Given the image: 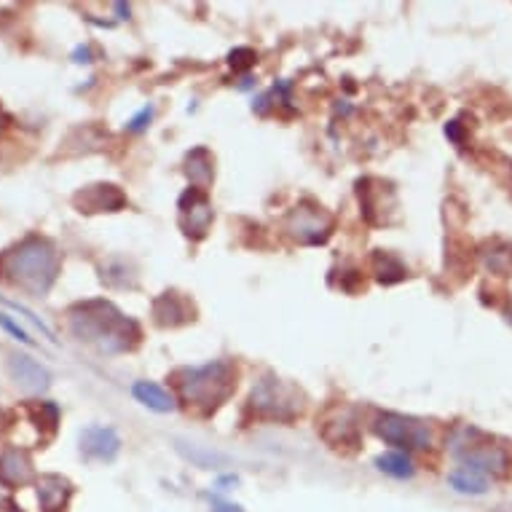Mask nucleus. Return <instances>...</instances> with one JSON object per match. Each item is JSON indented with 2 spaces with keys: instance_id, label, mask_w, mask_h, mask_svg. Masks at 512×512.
<instances>
[{
  "instance_id": "6ab92c4d",
  "label": "nucleus",
  "mask_w": 512,
  "mask_h": 512,
  "mask_svg": "<svg viewBox=\"0 0 512 512\" xmlns=\"http://www.w3.org/2000/svg\"><path fill=\"white\" fill-rule=\"evenodd\" d=\"M100 279L108 287H135L137 274L135 269L124 261V258H116V261H108L105 266H100Z\"/></svg>"
},
{
  "instance_id": "9b49d317",
  "label": "nucleus",
  "mask_w": 512,
  "mask_h": 512,
  "mask_svg": "<svg viewBox=\"0 0 512 512\" xmlns=\"http://www.w3.org/2000/svg\"><path fill=\"white\" fill-rule=\"evenodd\" d=\"M9 376L27 395H43L51 387V373L43 368L41 362L33 360L30 354H9Z\"/></svg>"
},
{
  "instance_id": "f3484780",
  "label": "nucleus",
  "mask_w": 512,
  "mask_h": 512,
  "mask_svg": "<svg viewBox=\"0 0 512 512\" xmlns=\"http://www.w3.org/2000/svg\"><path fill=\"white\" fill-rule=\"evenodd\" d=\"M132 395L137 397V403H143L145 408H151L156 413L175 411V397L159 384H153V381H137L132 387Z\"/></svg>"
},
{
  "instance_id": "1a4fd4ad",
  "label": "nucleus",
  "mask_w": 512,
  "mask_h": 512,
  "mask_svg": "<svg viewBox=\"0 0 512 512\" xmlns=\"http://www.w3.org/2000/svg\"><path fill=\"white\" fill-rule=\"evenodd\" d=\"M73 204L81 215H97V212H118L126 207L124 191L113 183H94L76 191Z\"/></svg>"
},
{
  "instance_id": "b1692460",
  "label": "nucleus",
  "mask_w": 512,
  "mask_h": 512,
  "mask_svg": "<svg viewBox=\"0 0 512 512\" xmlns=\"http://www.w3.org/2000/svg\"><path fill=\"white\" fill-rule=\"evenodd\" d=\"M151 118H153V108L148 105V108L140 110V113H137V116L132 118L129 124H126V129H129V132H143L145 126L151 124Z\"/></svg>"
},
{
  "instance_id": "dca6fc26",
  "label": "nucleus",
  "mask_w": 512,
  "mask_h": 512,
  "mask_svg": "<svg viewBox=\"0 0 512 512\" xmlns=\"http://www.w3.org/2000/svg\"><path fill=\"white\" fill-rule=\"evenodd\" d=\"M185 175H188V180L199 191H204L212 183V177H215V159H212V153L207 148H196V151L188 153V159H185Z\"/></svg>"
},
{
  "instance_id": "6e6552de",
  "label": "nucleus",
  "mask_w": 512,
  "mask_h": 512,
  "mask_svg": "<svg viewBox=\"0 0 512 512\" xmlns=\"http://www.w3.org/2000/svg\"><path fill=\"white\" fill-rule=\"evenodd\" d=\"M180 228H183L185 236L191 239H202L207 236V231L212 228V220H215V212H212V202L207 199L204 191L199 188H188L183 196H180Z\"/></svg>"
},
{
  "instance_id": "f8f14e48",
  "label": "nucleus",
  "mask_w": 512,
  "mask_h": 512,
  "mask_svg": "<svg viewBox=\"0 0 512 512\" xmlns=\"http://www.w3.org/2000/svg\"><path fill=\"white\" fill-rule=\"evenodd\" d=\"M35 480L33 459L25 448H6L0 451V483L6 488H25Z\"/></svg>"
},
{
  "instance_id": "9d476101",
  "label": "nucleus",
  "mask_w": 512,
  "mask_h": 512,
  "mask_svg": "<svg viewBox=\"0 0 512 512\" xmlns=\"http://www.w3.org/2000/svg\"><path fill=\"white\" fill-rule=\"evenodd\" d=\"M78 451L86 462L110 464L121 454V437L113 427H86L78 437Z\"/></svg>"
},
{
  "instance_id": "2eb2a0df",
  "label": "nucleus",
  "mask_w": 512,
  "mask_h": 512,
  "mask_svg": "<svg viewBox=\"0 0 512 512\" xmlns=\"http://www.w3.org/2000/svg\"><path fill=\"white\" fill-rule=\"evenodd\" d=\"M70 496H73V483L62 475H41L38 478V502L43 512H65Z\"/></svg>"
},
{
  "instance_id": "f257e3e1",
  "label": "nucleus",
  "mask_w": 512,
  "mask_h": 512,
  "mask_svg": "<svg viewBox=\"0 0 512 512\" xmlns=\"http://www.w3.org/2000/svg\"><path fill=\"white\" fill-rule=\"evenodd\" d=\"M68 325L81 344L94 346L102 354L132 352L140 344V328L135 319H129L124 311L102 298L70 306Z\"/></svg>"
},
{
  "instance_id": "0eeeda50",
  "label": "nucleus",
  "mask_w": 512,
  "mask_h": 512,
  "mask_svg": "<svg viewBox=\"0 0 512 512\" xmlns=\"http://www.w3.org/2000/svg\"><path fill=\"white\" fill-rule=\"evenodd\" d=\"M451 451H454L459 459L464 462V467H472V470H480L483 475H504L507 467H510V459L504 454L499 445H486V443H475V440H459L454 437L451 443Z\"/></svg>"
},
{
  "instance_id": "393cba45",
  "label": "nucleus",
  "mask_w": 512,
  "mask_h": 512,
  "mask_svg": "<svg viewBox=\"0 0 512 512\" xmlns=\"http://www.w3.org/2000/svg\"><path fill=\"white\" fill-rule=\"evenodd\" d=\"M73 59H76L78 65H89V62H92V54H89V46H78V49L73 51Z\"/></svg>"
},
{
  "instance_id": "5701e85b",
  "label": "nucleus",
  "mask_w": 512,
  "mask_h": 512,
  "mask_svg": "<svg viewBox=\"0 0 512 512\" xmlns=\"http://www.w3.org/2000/svg\"><path fill=\"white\" fill-rule=\"evenodd\" d=\"M228 62L234 65V68H250V65H255V51L250 49H236L231 51V57H228Z\"/></svg>"
},
{
  "instance_id": "aec40b11",
  "label": "nucleus",
  "mask_w": 512,
  "mask_h": 512,
  "mask_svg": "<svg viewBox=\"0 0 512 512\" xmlns=\"http://www.w3.org/2000/svg\"><path fill=\"white\" fill-rule=\"evenodd\" d=\"M373 263H376L378 282H384V285H392V282H400V279L408 277V269L389 252H376Z\"/></svg>"
},
{
  "instance_id": "a211bd4d",
  "label": "nucleus",
  "mask_w": 512,
  "mask_h": 512,
  "mask_svg": "<svg viewBox=\"0 0 512 512\" xmlns=\"http://www.w3.org/2000/svg\"><path fill=\"white\" fill-rule=\"evenodd\" d=\"M448 483H451V488L459 491V494H470V496L486 494L488 486H491L488 475H483L480 470H472V467H464V464L459 467V470H454L451 475H448Z\"/></svg>"
},
{
  "instance_id": "4468645a",
  "label": "nucleus",
  "mask_w": 512,
  "mask_h": 512,
  "mask_svg": "<svg viewBox=\"0 0 512 512\" xmlns=\"http://www.w3.org/2000/svg\"><path fill=\"white\" fill-rule=\"evenodd\" d=\"M373 185H376V188H370V180L360 183L362 212H365V218H368L370 223H376V212H381V223H389L384 212L397 210L395 191H392L389 185L381 183V180H373Z\"/></svg>"
},
{
  "instance_id": "f03ea898",
  "label": "nucleus",
  "mask_w": 512,
  "mask_h": 512,
  "mask_svg": "<svg viewBox=\"0 0 512 512\" xmlns=\"http://www.w3.org/2000/svg\"><path fill=\"white\" fill-rule=\"evenodd\" d=\"M62 271L57 244L46 236L30 234L9 250L0 252V279L25 293L43 298Z\"/></svg>"
},
{
  "instance_id": "39448f33",
  "label": "nucleus",
  "mask_w": 512,
  "mask_h": 512,
  "mask_svg": "<svg viewBox=\"0 0 512 512\" xmlns=\"http://www.w3.org/2000/svg\"><path fill=\"white\" fill-rule=\"evenodd\" d=\"M285 234L298 244H322L333 234V215L314 202H301L287 212Z\"/></svg>"
},
{
  "instance_id": "20e7f679",
  "label": "nucleus",
  "mask_w": 512,
  "mask_h": 512,
  "mask_svg": "<svg viewBox=\"0 0 512 512\" xmlns=\"http://www.w3.org/2000/svg\"><path fill=\"white\" fill-rule=\"evenodd\" d=\"M252 408L271 419H293L295 413H301L303 395L282 378L263 376L252 389Z\"/></svg>"
},
{
  "instance_id": "ddd939ff",
  "label": "nucleus",
  "mask_w": 512,
  "mask_h": 512,
  "mask_svg": "<svg viewBox=\"0 0 512 512\" xmlns=\"http://www.w3.org/2000/svg\"><path fill=\"white\" fill-rule=\"evenodd\" d=\"M153 319L161 328H177L194 319V303L180 293H164L153 301Z\"/></svg>"
},
{
  "instance_id": "7ed1b4c3",
  "label": "nucleus",
  "mask_w": 512,
  "mask_h": 512,
  "mask_svg": "<svg viewBox=\"0 0 512 512\" xmlns=\"http://www.w3.org/2000/svg\"><path fill=\"white\" fill-rule=\"evenodd\" d=\"M177 392L183 403L199 411H212L234 392V368L223 360L207 362L199 368H183L175 373Z\"/></svg>"
},
{
  "instance_id": "a878e982",
  "label": "nucleus",
  "mask_w": 512,
  "mask_h": 512,
  "mask_svg": "<svg viewBox=\"0 0 512 512\" xmlns=\"http://www.w3.org/2000/svg\"><path fill=\"white\" fill-rule=\"evenodd\" d=\"M212 512H242V510H239L236 504H218Z\"/></svg>"
},
{
  "instance_id": "412c9836",
  "label": "nucleus",
  "mask_w": 512,
  "mask_h": 512,
  "mask_svg": "<svg viewBox=\"0 0 512 512\" xmlns=\"http://www.w3.org/2000/svg\"><path fill=\"white\" fill-rule=\"evenodd\" d=\"M376 467L381 472L392 475V478H411L413 475L411 456L403 454V451H395V454H381L376 459Z\"/></svg>"
},
{
  "instance_id": "4be33fe9",
  "label": "nucleus",
  "mask_w": 512,
  "mask_h": 512,
  "mask_svg": "<svg viewBox=\"0 0 512 512\" xmlns=\"http://www.w3.org/2000/svg\"><path fill=\"white\" fill-rule=\"evenodd\" d=\"M0 328H3V330H9L11 336L17 338V341H22V344H27V346H33V344H35L33 338L27 336L25 330L19 328L17 322H14V319H11V317H9V314H0Z\"/></svg>"
},
{
  "instance_id": "423d86ee",
  "label": "nucleus",
  "mask_w": 512,
  "mask_h": 512,
  "mask_svg": "<svg viewBox=\"0 0 512 512\" xmlns=\"http://www.w3.org/2000/svg\"><path fill=\"white\" fill-rule=\"evenodd\" d=\"M376 435L392 445L411 448V451L429 448V443H432V432H429L427 424L413 419V416H403V413H384L376 421Z\"/></svg>"
}]
</instances>
